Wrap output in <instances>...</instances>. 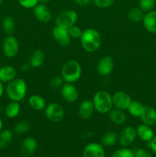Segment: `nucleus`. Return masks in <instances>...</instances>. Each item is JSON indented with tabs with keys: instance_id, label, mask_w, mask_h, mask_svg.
I'll return each mask as SVG.
<instances>
[{
	"instance_id": "nucleus-1",
	"label": "nucleus",
	"mask_w": 156,
	"mask_h": 157,
	"mask_svg": "<svg viewBox=\"0 0 156 157\" xmlns=\"http://www.w3.org/2000/svg\"><path fill=\"white\" fill-rule=\"evenodd\" d=\"M80 42L83 48L87 52H94L100 47L101 35L96 29H87L83 31L80 36Z\"/></svg>"
},
{
	"instance_id": "nucleus-2",
	"label": "nucleus",
	"mask_w": 156,
	"mask_h": 157,
	"mask_svg": "<svg viewBox=\"0 0 156 157\" xmlns=\"http://www.w3.org/2000/svg\"><path fill=\"white\" fill-rule=\"evenodd\" d=\"M6 91L11 101L19 102L27 94V84L21 78H15L8 83Z\"/></svg>"
},
{
	"instance_id": "nucleus-3",
	"label": "nucleus",
	"mask_w": 156,
	"mask_h": 157,
	"mask_svg": "<svg viewBox=\"0 0 156 157\" xmlns=\"http://www.w3.org/2000/svg\"><path fill=\"white\" fill-rule=\"evenodd\" d=\"M82 74V67L76 60H70L64 64L61 70V77L66 83L76 82Z\"/></svg>"
},
{
	"instance_id": "nucleus-4",
	"label": "nucleus",
	"mask_w": 156,
	"mask_h": 157,
	"mask_svg": "<svg viewBox=\"0 0 156 157\" xmlns=\"http://www.w3.org/2000/svg\"><path fill=\"white\" fill-rule=\"evenodd\" d=\"M93 103L95 110L100 113H109L113 107L112 96L106 90H99L94 94Z\"/></svg>"
},
{
	"instance_id": "nucleus-5",
	"label": "nucleus",
	"mask_w": 156,
	"mask_h": 157,
	"mask_svg": "<svg viewBox=\"0 0 156 157\" xmlns=\"http://www.w3.org/2000/svg\"><path fill=\"white\" fill-rule=\"evenodd\" d=\"M78 18V15L76 11L72 9H67L61 12L57 16L55 23L56 25L68 29L71 26L74 25Z\"/></svg>"
},
{
	"instance_id": "nucleus-6",
	"label": "nucleus",
	"mask_w": 156,
	"mask_h": 157,
	"mask_svg": "<svg viewBox=\"0 0 156 157\" xmlns=\"http://www.w3.org/2000/svg\"><path fill=\"white\" fill-rule=\"evenodd\" d=\"M45 116L50 122L59 123L65 116V112L61 105L57 103H50L44 108Z\"/></svg>"
},
{
	"instance_id": "nucleus-7",
	"label": "nucleus",
	"mask_w": 156,
	"mask_h": 157,
	"mask_svg": "<svg viewBox=\"0 0 156 157\" xmlns=\"http://www.w3.org/2000/svg\"><path fill=\"white\" fill-rule=\"evenodd\" d=\"M2 52L8 58L16 56L19 50V43L15 37L9 35L5 38L2 42Z\"/></svg>"
},
{
	"instance_id": "nucleus-8",
	"label": "nucleus",
	"mask_w": 156,
	"mask_h": 157,
	"mask_svg": "<svg viewBox=\"0 0 156 157\" xmlns=\"http://www.w3.org/2000/svg\"><path fill=\"white\" fill-rule=\"evenodd\" d=\"M113 104L116 108L122 110H125L128 108L130 104L132 103L131 97L126 92L119 90L112 95Z\"/></svg>"
},
{
	"instance_id": "nucleus-9",
	"label": "nucleus",
	"mask_w": 156,
	"mask_h": 157,
	"mask_svg": "<svg viewBox=\"0 0 156 157\" xmlns=\"http://www.w3.org/2000/svg\"><path fill=\"white\" fill-rule=\"evenodd\" d=\"M136 130L131 126L125 127L120 133L118 134V142L123 147L130 146L136 140Z\"/></svg>"
},
{
	"instance_id": "nucleus-10",
	"label": "nucleus",
	"mask_w": 156,
	"mask_h": 157,
	"mask_svg": "<svg viewBox=\"0 0 156 157\" xmlns=\"http://www.w3.org/2000/svg\"><path fill=\"white\" fill-rule=\"evenodd\" d=\"M52 35L59 44L63 47H67L70 44L71 37L70 36L67 29L56 25L52 29Z\"/></svg>"
},
{
	"instance_id": "nucleus-11",
	"label": "nucleus",
	"mask_w": 156,
	"mask_h": 157,
	"mask_svg": "<svg viewBox=\"0 0 156 157\" xmlns=\"http://www.w3.org/2000/svg\"><path fill=\"white\" fill-rule=\"evenodd\" d=\"M114 68V62L110 56H104L99 59L96 66L98 74L101 76H108Z\"/></svg>"
},
{
	"instance_id": "nucleus-12",
	"label": "nucleus",
	"mask_w": 156,
	"mask_h": 157,
	"mask_svg": "<svg viewBox=\"0 0 156 157\" xmlns=\"http://www.w3.org/2000/svg\"><path fill=\"white\" fill-rule=\"evenodd\" d=\"M33 13L35 18L43 23L48 22L52 18L51 12L45 4L38 3L33 8Z\"/></svg>"
},
{
	"instance_id": "nucleus-13",
	"label": "nucleus",
	"mask_w": 156,
	"mask_h": 157,
	"mask_svg": "<svg viewBox=\"0 0 156 157\" xmlns=\"http://www.w3.org/2000/svg\"><path fill=\"white\" fill-rule=\"evenodd\" d=\"M84 157H105L103 146L100 144L91 143L87 144L83 152Z\"/></svg>"
},
{
	"instance_id": "nucleus-14",
	"label": "nucleus",
	"mask_w": 156,
	"mask_h": 157,
	"mask_svg": "<svg viewBox=\"0 0 156 157\" xmlns=\"http://www.w3.org/2000/svg\"><path fill=\"white\" fill-rule=\"evenodd\" d=\"M61 94L64 100L67 102H75L78 98V91L70 83H66L61 87Z\"/></svg>"
},
{
	"instance_id": "nucleus-15",
	"label": "nucleus",
	"mask_w": 156,
	"mask_h": 157,
	"mask_svg": "<svg viewBox=\"0 0 156 157\" xmlns=\"http://www.w3.org/2000/svg\"><path fill=\"white\" fill-rule=\"evenodd\" d=\"M95 108L93 103L90 100H84L80 103L78 109V114L83 120H88L93 116Z\"/></svg>"
},
{
	"instance_id": "nucleus-16",
	"label": "nucleus",
	"mask_w": 156,
	"mask_h": 157,
	"mask_svg": "<svg viewBox=\"0 0 156 157\" xmlns=\"http://www.w3.org/2000/svg\"><path fill=\"white\" fill-rule=\"evenodd\" d=\"M140 118L143 124L148 126L154 125L156 124V110L150 106H144Z\"/></svg>"
},
{
	"instance_id": "nucleus-17",
	"label": "nucleus",
	"mask_w": 156,
	"mask_h": 157,
	"mask_svg": "<svg viewBox=\"0 0 156 157\" xmlns=\"http://www.w3.org/2000/svg\"><path fill=\"white\" fill-rule=\"evenodd\" d=\"M37 146H38V144H37V141L35 138L32 137V136L25 138L21 143V153L25 156H32L36 150Z\"/></svg>"
},
{
	"instance_id": "nucleus-18",
	"label": "nucleus",
	"mask_w": 156,
	"mask_h": 157,
	"mask_svg": "<svg viewBox=\"0 0 156 157\" xmlns=\"http://www.w3.org/2000/svg\"><path fill=\"white\" fill-rule=\"evenodd\" d=\"M142 22L148 32L156 34V11H150L144 15Z\"/></svg>"
},
{
	"instance_id": "nucleus-19",
	"label": "nucleus",
	"mask_w": 156,
	"mask_h": 157,
	"mask_svg": "<svg viewBox=\"0 0 156 157\" xmlns=\"http://www.w3.org/2000/svg\"><path fill=\"white\" fill-rule=\"evenodd\" d=\"M136 134L137 136L145 142H149L154 137V132L150 126L143 124L138 126L136 129Z\"/></svg>"
},
{
	"instance_id": "nucleus-20",
	"label": "nucleus",
	"mask_w": 156,
	"mask_h": 157,
	"mask_svg": "<svg viewBox=\"0 0 156 157\" xmlns=\"http://www.w3.org/2000/svg\"><path fill=\"white\" fill-rule=\"evenodd\" d=\"M16 77V70L11 65H6L1 67L0 70V81L2 82L9 83Z\"/></svg>"
},
{
	"instance_id": "nucleus-21",
	"label": "nucleus",
	"mask_w": 156,
	"mask_h": 157,
	"mask_svg": "<svg viewBox=\"0 0 156 157\" xmlns=\"http://www.w3.org/2000/svg\"><path fill=\"white\" fill-rule=\"evenodd\" d=\"M109 118L113 124H116V125L124 124L127 120L126 115L124 113L123 110L117 108L110 110L109 113Z\"/></svg>"
},
{
	"instance_id": "nucleus-22",
	"label": "nucleus",
	"mask_w": 156,
	"mask_h": 157,
	"mask_svg": "<svg viewBox=\"0 0 156 157\" xmlns=\"http://www.w3.org/2000/svg\"><path fill=\"white\" fill-rule=\"evenodd\" d=\"M28 104L30 107L36 111H40V110H44L46 107V101L44 98L40 95L34 94L29 98Z\"/></svg>"
},
{
	"instance_id": "nucleus-23",
	"label": "nucleus",
	"mask_w": 156,
	"mask_h": 157,
	"mask_svg": "<svg viewBox=\"0 0 156 157\" xmlns=\"http://www.w3.org/2000/svg\"><path fill=\"white\" fill-rule=\"evenodd\" d=\"M44 60H45V55L44 52L41 50H36L32 53L29 60V64L33 68H38L42 65Z\"/></svg>"
},
{
	"instance_id": "nucleus-24",
	"label": "nucleus",
	"mask_w": 156,
	"mask_h": 157,
	"mask_svg": "<svg viewBox=\"0 0 156 157\" xmlns=\"http://www.w3.org/2000/svg\"><path fill=\"white\" fill-rule=\"evenodd\" d=\"M21 106L17 101H12L6 105L5 108V114L8 118H15L19 114Z\"/></svg>"
},
{
	"instance_id": "nucleus-25",
	"label": "nucleus",
	"mask_w": 156,
	"mask_h": 157,
	"mask_svg": "<svg viewBox=\"0 0 156 157\" xmlns=\"http://www.w3.org/2000/svg\"><path fill=\"white\" fill-rule=\"evenodd\" d=\"M118 141V134L114 131H108L104 133L101 139V144L103 147H111Z\"/></svg>"
},
{
	"instance_id": "nucleus-26",
	"label": "nucleus",
	"mask_w": 156,
	"mask_h": 157,
	"mask_svg": "<svg viewBox=\"0 0 156 157\" xmlns=\"http://www.w3.org/2000/svg\"><path fill=\"white\" fill-rule=\"evenodd\" d=\"M13 137L10 130H3L0 131V149H5L11 144Z\"/></svg>"
},
{
	"instance_id": "nucleus-27",
	"label": "nucleus",
	"mask_w": 156,
	"mask_h": 157,
	"mask_svg": "<svg viewBox=\"0 0 156 157\" xmlns=\"http://www.w3.org/2000/svg\"><path fill=\"white\" fill-rule=\"evenodd\" d=\"M144 105L142 103L137 101H132L127 110H128V113L134 117H140Z\"/></svg>"
},
{
	"instance_id": "nucleus-28",
	"label": "nucleus",
	"mask_w": 156,
	"mask_h": 157,
	"mask_svg": "<svg viewBox=\"0 0 156 157\" xmlns=\"http://www.w3.org/2000/svg\"><path fill=\"white\" fill-rule=\"evenodd\" d=\"M2 29L7 35H9L13 33L15 29V20L12 16L7 15V16L3 18Z\"/></svg>"
},
{
	"instance_id": "nucleus-29",
	"label": "nucleus",
	"mask_w": 156,
	"mask_h": 157,
	"mask_svg": "<svg viewBox=\"0 0 156 157\" xmlns=\"http://www.w3.org/2000/svg\"><path fill=\"white\" fill-rule=\"evenodd\" d=\"M128 17L132 21L139 22V21H142L144 18L143 11L140 8H133L128 11Z\"/></svg>"
},
{
	"instance_id": "nucleus-30",
	"label": "nucleus",
	"mask_w": 156,
	"mask_h": 157,
	"mask_svg": "<svg viewBox=\"0 0 156 157\" xmlns=\"http://www.w3.org/2000/svg\"><path fill=\"white\" fill-rule=\"evenodd\" d=\"M31 125L28 121H20V122L17 123L16 125L15 126V133L17 134H23V133H25L30 130Z\"/></svg>"
},
{
	"instance_id": "nucleus-31",
	"label": "nucleus",
	"mask_w": 156,
	"mask_h": 157,
	"mask_svg": "<svg viewBox=\"0 0 156 157\" xmlns=\"http://www.w3.org/2000/svg\"><path fill=\"white\" fill-rule=\"evenodd\" d=\"M155 0H139V7L143 12H148L152 11L155 6Z\"/></svg>"
},
{
	"instance_id": "nucleus-32",
	"label": "nucleus",
	"mask_w": 156,
	"mask_h": 157,
	"mask_svg": "<svg viewBox=\"0 0 156 157\" xmlns=\"http://www.w3.org/2000/svg\"><path fill=\"white\" fill-rule=\"evenodd\" d=\"M111 157H135V153L129 149L123 147L115 151Z\"/></svg>"
},
{
	"instance_id": "nucleus-33",
	"label": "nucleus",
	"mask_w": 156,
	"mask_h": 157,
	"mask_svg": "<svg viewBox=\"0 0 156 157\" xmlns=\"http://www.w3.org/2000/svg\"><path fill=\"white\" fill-rule=\"evenodd\" d=\"M64 80H63L62 77L56 76L50 79V87H51L52 89H54V90H58V89L61 88L63 85H64Z\"/></svg>"
},
{
	"instance_id": "nucleus-34",
	"label": "nucleus",
	"mask_w": 156,
	"mask_h": 157,
	"mask_svg": "<svg viewBox=\"0 0 156 157\" xmlns=\"http://www.w3.org/2000/svg\"><path fill=\"white\" fill-rule=\"evenodd\" d=\"M67 31H68V33L69 35H70V36L71 37V38H80L81 35H82L83 33V31L81 30L80 28L75 25L69 28V29H67Z\"/></svg>"
},
{
	"instance_id": "nucleus-35",
	"label": "nucleus",
	"mask_w": 156,
	"mask_h": 157,
	"mask_svg": "<svg viewBox=\"0 0 156 157\" xmlns=\"http://www.w3.org/2000/svg\"><path fill=\"white\" fill-rule=\"evenodd\" d=\"M93 1L95 6L102 9L110 7L115 2V0H93Z\"/></svg>"
},
{
	"instance_id": "nucleus-36",
	"label": "nucleus",
	"mask_w": 156,
	"mask_h": 157,
	"mask_svg": "<svg viewBox=\"0 0 156 157\" xmlns=\"http://www.w3.org/2000/svg\"><path fill=\"white\" fill-rule=\"evenodd\" d=\"M18 3L25 9H33L38 4V0H18Z\"/></svg>"
},
{
	"instance_id": "nucleus-37",
	"label": "nucleus",
	"mask_w": 156,
	"mask_h": 157,
	"mask_svg": "<svg viewBox=\"0 0 156 157\" xmlns=\"http://www.w3.org/2000/svg\"><path fill=\"white\" fill-rule=\"evenodd\" d=\"M135 157H152L151 153L145 149H139L135 153Z\"/></svg>"
},
{
	"instance_id": "nucleus-38",
	"label": "nucleus",
	"mask_w": 156,
	"mask_h": 157,
	"mask_svg": "<svg viewBox=\"0 0 156 157\" xmlns=\"http://www.w3.org/2000/svg\"><path fill=\"white\" fill-rule=\"evenodd\" d=\"M73 1L79 6H87L91 2V0H73Z\"/></svg>"
},
{
	"instance_id": "nucleus-39",
	"label": "nucleus",
	"mask_w": 156,
	"mask_h": 157,
	"mask_svg": "<svg viewBox=\"0 0 156 157\" xmlns=\"http://www.w3.org/2000/svg\"><path fill=\"white\" fill-rule=\"evenodd\" d=\"M149 147L154 153H156V136H154L151 141H149Z\"/></svg>"
},
{
	"instance_id": "nucleus-40",
	"label": "nucleus",
	"mask_w": 156,
	"mask_h": 157,
	"mask_svg": "<svg viewBox=\"0 0 156 157\" xmlns=\"http://www.w3.org/2000/svg\"><path fill=\"white\" fill-rule=\"evenodd\" d=\"M31 67H31L30 64L29 63H26V64H22V66H21V71L24 72H27L28 71L30 70Z\"/></svg>"
},
{
	"instance_id": "nucleus-41",
	"label": "nucleus",
	"mask_w": 156,
	"mask_h": 157,
	"mask_svg": "<svg viewBox=\"0 0 156 157\" xmlns=\"http://www.w3.org/2000/svg\"><path fill=\"white\" fill-rule=\"evenodd\" d=\"M3 92H4V87H3L2 82L0 81V98H1L2 95L3 94Z\"/></svg>"
},
{
	"instance_id": "nucleus-42",
	"label": "nucleus",
	"mask_w": 156,
	"mask_h": 157,
	"mask_svg": "<svg viewBox=\"0 0 156 157\" xmlns=\"http://www.w3.org/2000/svg\"><path fill=\"white\" fill-rule=\"evenodd\" d=\"M50 0H38V3H41V4H46L48 3Z\"/></svg>"
},
{
	"instance_id": "nucleus-43",
	"label": "nucleus",
	"mask_w": 156,
	"mask_h": 157,
	"mask_svg": "<svg viewBox=\"0 0 156 157\" xmlns=\"http://www.w3.org/2000/svg\"><path fill=\"white\" fill-rule=\"evenodd\" d=\"M2 126H3L2 121V119L0 118V131H2Z\"/></svg>"
},
{
	"instance_id": "nucleus-44",
	"label": "nucleus",
	"mask_w": 156,
	"mask_h": 157,
	"mask_svg": "<svg viewBox=\"0 0 156 157\" xmlns=\"http://www.w3.org/2000/svg\"><path fill=\"white\" fill-rule=\"evenodd\" d=\"M3 2H4V0H0V6H1V5L2 4Z\"/></svg>"
},
{
	"instance_id": "nucleus-45",
	"label": "nucleus",
	"mask_w": 156,
	"mask_h": 157,
	"mask_svg": "<svg viewBox=\"0 0 156 157\" xmlns=\"http://www.w3.org/2000/svg\"><path fill=\"white\" fill-rule=\"evenodd\" d=\"M0 70H1V67H0Z\"/></svg>"
}]
</instances>
